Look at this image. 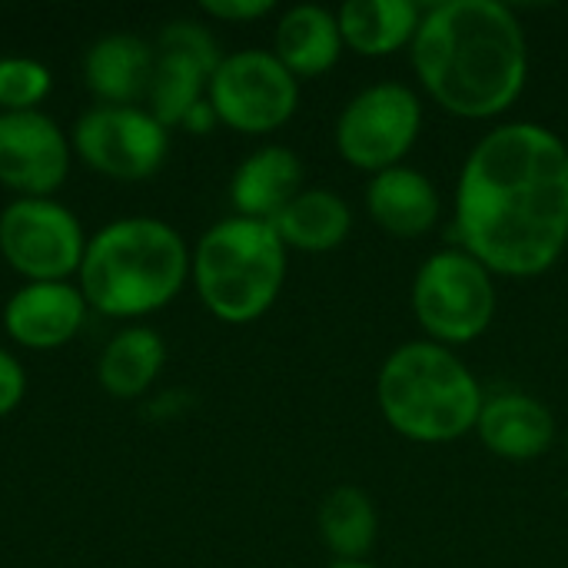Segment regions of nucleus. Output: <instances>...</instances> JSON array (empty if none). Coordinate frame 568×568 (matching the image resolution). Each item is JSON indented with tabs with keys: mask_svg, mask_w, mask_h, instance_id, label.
I'll use <instances>...</instances> for the list:
<instances>
[{
	"mask_svg": "<svg viewBox=\"0 0 568 568\" xmlns=\"http://www.w3.org/2000/svg\"><path fill=\"white\" fill-rule=\"evenodd\" d=\"M206 100L223 126L246 136H263L293 120L300 106V80L276 60L273 50L246 47L223 53L210 77Z\"/></svg>",
	"mask_w": 568,
	"mask_h": 568,
	"instance_id": "nucleus-9",
	"label": "nucleus"
},
{
	"mask_svg": "<svg viewBox=\"0 0 568 568\" xmlns=\"http://www.w3.org/2000/svg\"><path fill=\"white\" fill-rule=\"evenodd\" d=\"M376 403L396 436L419 446H446L476 433L486 393L456 349L413 339L383 359Z\"/></svg>",
	"mask_w": 568,
	"mask_h": 568,
	"instance_id": "nucleus-4",
	"label": "nucleus"
},
{
	"mask_svg": "<svg viewBox=\"0 0 568 568\" xmlns=\"http://www.w3.org/2000/svg\"><path fill=\"white\" fill-rule=\"evenodd\" d=\"M223 53L216 37L196 20H173L156 37V63L146 90V110L170 130L206 100L210 77Z\"/></svg>",
	"mask_w": 568,
	"mask_h": 568,
	"instance_id": "nucleus-11",
	"label": "nucleus"
},
{
	"mask_svg": "<svg viewBox=\"0 0 568 568\" xmlns=\"http://www.w3.org/2000/svg\"><path fill=\"white\" fill-rule=\"evenodd\" d=\"M53 90V73L37 57H0V113H30Z\"/></svg>",
	"mask_w": 568,
	"mask_h": 568,
	"instance_id": "nucleus-23",
	"label": "nucleus"
},
{
	"mask_svg": "<svg viewBox=\"0 0 568 568\" xmlns=\"http://www.w3.org/2000/svg\"><path fill=\"white\" fill-rule=\"evenodd\" d=\"M326 568H376L373 562H329Z\"/></svg>",
	"mask_w": 568,
	"mask_h": 568,
	"instance_id": "nucleus-27",
	"label": "nucleus"
},
{
	"mask_svg": "<svg viewBox=\"0 0 568 568\" xmlns=\"http://www.w3.org/2000/svg\"><path fill=\"white\" fill-rule=\"evenodd\" d=\"M156 47L136 33H106L83 57V80L103 106H136L146 100Z\"/></svg>",
	"mask_w": 568,
	"mask_h": 568,
	"instance_id": "nucleus-17",
	"label": "nucleus"
},
{
	"mask_svg": "<svg viewBox=\"0 0 568 568\" xmlns=\"http://www.w3.org/2000/svg\"><path fill=\"white\" fill-rule=\"evenodd\" d=\"M216 123H220V120H216V113H213L210 100H203V103H200L186 120H183V130H190V133H210Z\"/></svg>",
	"mask_w": 568,
	"mask_h": 568,
	"instance_id": "nucleus-26",
	"label": "nucleus"
},
{
	"mask_svg": "<svg viewBox=\"0 0 568 568\" xmlns=\"http://www.w3.org/2000/svg\"><path fill=\"white\" fill-rule=\"evenodd\" d=\"M343 50L346 43L336 10L323 3H296L283 10L273 33V53L296 80L329 73L339 63Z\"/></svg>",
	"mask_w": 568,
	"mask_h": 568,
	"instance_id": "nucleus-18",
	"label": "nucleus"
},
{
	"mask_svg": "<svg viewBox=\"0 0 568 568\" xmlns=\"http://www.w3.org/2000/svg\"><path fill=\"white\" fill-rule=\"evenodd\" d=\"M193 250L156 216H123L87 240L77 286L110 320H140L170 306L190 280Z\"/></svg>",
	"mask_w": 568,
	"mask_h": 568,
	"instance_id": "nucleus-3",
	"label": "nucleus"
},
{
	"mask_svg": "<svg viewBox=\"0 0 568 568\" xmlns=\"http://www.w3.org/2000/svg\"><path fill=\"white\" fill-rule=\"evenodd\" d=\"M73 156L120 183L153 176L170 153V130L146 106H90L70 130Z\"/></svg>",
	"mask_w": 568,
	"mask_h": 568,
	"instance_id": "nucleus-10",
	"label": "nucleus"
},
{
	"mask_svg": "<svg viewBox=\"0 0 568 568\" xmlns=\"http://www.w3.org/2000/svg\"><path fill=\"white\" fill-rule=\"evenodd\" d=\"M566 253H568V243H566Z\"/></svg>",
	"mask_w": 568,
	"mask_h": 568,
	"instance_id": "nucleus-29",
	"label": "nucleus"
},
{
	"mask_svg": "<svg viewBox=\"0 0 568 568\" xmlns=\"http://www.w3.org/2000/svg\"><path fill=\"white\" fill-rule=\"evenodd\" d=\"M87 300L77 283H23L3 306L7 336L33 353L67 346L87 323Z\"/></svg>",
	"mask_w": 568,
	"mask_h": 568,
	"instance_id": "nucleus-13",
	"label": "nucleus"
},
{
	"mask_svg": "<svg viewBox=\"0 0 568 568\" xmlns=\"http://www.w3.org/2000/svg\"><path fill=\"white\" fill-rule=\"evenodd\" d=\"M456 233L493 276L536 280L568 243V143L549 126H493L456 183Z\"/></svg>",
	"mask_w": 568,
	"mask_h": 568,
	"instance_id": "nucleus-1",
	"label": "nucleus"
},
{
	"mask_svg": "<svg viewBox=\"0 0 568 568\" xmlns=\"http://www.w3.org/2000/svg\"><path fill=\"white\" fill-rule=\"evenodd\" d=\"M366 213L393 240H419L436 230L443 196L436 183L416 166H393L366 183Z\"/></svg>",
	"mask_w": 568,
	"mask_h": 568,
	"instance_id": "nucleus-15",
	"label": "nucleus"
},
{
	"mask_svg": "<svg viewBox=\"0 0 568 568\" xmlns=\"http://www.w3.org/2000/svg\"><path fill=\"white\" fill-rule=\"evenodd\" d=\"M200 10L220 23H253L276 10L273 0H203Z\"/></svg>",
	"mask_w": 568,
	"mask_h": 568,
	"instance_id": "nucleus-24",
	"label": "nucleus"
},
{
	"mask_svg": "<svg viewBox=\"0 0 568 568\" xmlns=\"http://www.w3.org/2000/svg\"><path fill=\"white\" fill-rule=\"evenodd\" d=\"M346 50L379 60L413 47L423 7L413 0H349L336 10Z\"/></svg>",
	"mask_w": 568,
	"mask_h": 568,
	"instance_id": "nucleus-19",
	"label": "nucleus"
},
{
	"mask_svg": "<svg viewBox=\"0 0 568 568\" xmlns=\"http://www.w3.org/2000/svg\"><path fill=\"white\" fill-rule=\"evenodd\" d=\"M276 236L286 250L296 253H333L353 233V210L349 203L323 186H306L276 220Z\"/></svg>",
	"mask_w": 568,
	"mask_h": 568,
	"instance_id": "nucleus-20",
	"label": "nucleus"
},
{
	"mask_svg": "<svg viewBox=\"0 0 568 568\" xmlns=\"http://www.w3.org/2000/svg\"><path fill=\"white\" fill-rule=\"evenodd\" d=\"M316 532L336 562H366L379 539V509L359 486H336L316 513Z\"/></svg>",
	"mask_w": 568,
	"mask_h": 568,
	"instance_id": "nucleus-22",
	"label": "nucleus"
},
{
	"mask_svg": "<svg viewBox=\"0 0 568 568\" xmlns=\"http://www.w3.org/2000/svg\"><path fill=\"white\" fill-rule=\"evenodd\" d=\"M290 250L273 223L226 216L213 223L193 246L190 280L200 303L230 326L263 320L283 293Z\"/></svg>",
	"mask_w": 568,
	"mask_h": 568,
	"instance_id": "nucleus-5",
	"label": "nucleus"
},
{
	"mask_svg": "<svg viewBox=\"0 0 568 568\" xmlns=\"http://www.w3.org/2000/svg\"><path fill=\"white\" fill-rule=\"evenodd\" d=\"M566 459H568V433H566Z\"/></svg>",
	"mask_w": 568,
	"mask_h": 568,
	"instance_id": "nucleus-28",
	"label": "nucleus"
},
{
	"mask_svg": "<svg viewBox=\"0 0 568 568\" xmlns=\"http://www.w3.org/2000/svg\"><path fill=\"white\" fill-rule=\"evenodd\" d=\"M306 170L296 150L266 143L240 160L230 180V203L236 216L273 223L306 186Z\"/></svg>",
	"mask_w": 568,
	"mask_h": 568,
	"instance_id": "nucleus-16",
	"label": "nucleus"
},
{
	"mask_svg": "<svg viewBox=\"0 0 568 568\" xmlns=\"http://www.w3.org/2000/svg\"><path fill=\"white\" fill-rule=\"evenodd\" d=\"M419 87L459 120L509 113L529 80V40L499 0H443L423 10L409 47Z\"/></svg>",
	"mask_w": 568,
	"mask_h": 568,
	"instance_id": "nucleus-2",
	"label": "nucleus"
},
{
	"mask_svg": "<svg viewBox=\"0 0 568 568\" xmlns=\"http://www.w3.org/2000/svg\"><path fill=\"white\" fill-rule=\"evenodd\" d=\"M87 233L53 196H17L0 213V256L27 283H67L80 273Z\"/></svg>",
	"mask_w": 568,
	"mask_h": 568,
	"instance_id": "nucleus-8",
	"label": "nucleus"
},
{
	"mask_svg": "<svg viewBox=\"0 0 568 568\" xmlns=\"http://www.w3.org/2000/svg\"><path fill=\"white\" fill-rule=\"evenodd\" d=\"M476 436L493 456L506 463H532L552 449L556 416L542 399L519 389H503L486 396Z\"/></svg>",
	"mask_w": 568,
	"mask_h": 568,
	"instance_id": "nucleus-14",
	"label": "nucleus"
},
{
	"mask_svg": "<svg viewBox=\"0 0 568 568\" xmlns=\"http://www.w3.org/2000/svg\"><path fill=\"white\" fill-rule=\"evenodd\" d=\"M166 363L163 336L150 326H123L97 359V383L113 399L143 396Z\"/></svg>",
	"mask_w": 568,
	"mask_h": 568,
	"instance_id": "nucleus-21",
	"label": "nucleus"
},
{
	"mask_svg": "<svg viewBox=\"0 0 568 568\" xmlns=\"http://www.w3.org/2000/svg\"><path fill=\"white\" fill-rule=\"evenodd\" d=\"M27 396V373L20 366V359L0 346V419L10 416Z\"/></svg>",
	"mask_w": 568,
	"mask_h": 568,
	"instance_id": "nucleus-25",
	"label": "nucleus"
},
{
	"mask_svg": "<svg viewBox=\"0 0 568 568\" xmlns=\"http://www.w3.org/2000/svg\"><path fill=\"white\" fill-rule=\"evenodd\" d=\"M423 133V100L409 83L379 80L363 87L336 116V153L369 176L403 166Z\"/></svg>",
	"mask_w": 568,
	"mask_h": 568,
	"instance_id": "nucleus-7",
	"label": "nucleus"
},
{
	"mask_svg": "<svg viewBox=\"0 0 568 568\" xmlns=\"http://www.w3.org/2000/svg\"><path fill=\"white\" fill-rule=\"evenodd\" d=\"M73 163L70 133L43 110L0 113V186L17 196H53Z\"/></svg>",
	"mask_w": 568,
	"mask_h": 568,
	"instance_id": "nucleus-12",
	"label": "nucleus"
},
{
	"mask_svg": "<svg viewBox=\"0 0 568 568\" xmlns=\"http://www.w3.org/2000/svg\"><path fill=\"white\" fill-rule=\"evenodd\" d=\"M409 303L426 339L456 349L489 333L499 306L496 276L469 250L446 246L416 270Z\"/></svg>",
	"mask_w": 568,
	"mask_h": 568,
	"instance_id": "nucleus-6",
	"label": "nucleus"
}]
</instances>
